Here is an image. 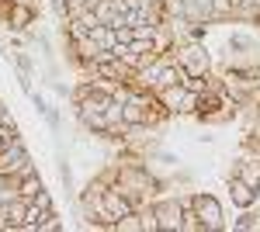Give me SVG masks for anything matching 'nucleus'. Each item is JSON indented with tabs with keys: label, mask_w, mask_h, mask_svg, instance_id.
<instances>
[{
	"label": "nucleus",
	"mask_w": 260,
	"mask_h": 232,
	"mask_svg": "<svg viewBox=\"0 0 260 232\" xmlns=\"http://www.w3.org/2000/svg\"><path fill=\"white\" fill-rule=\"evenodd\" d=\"M59 229H62V218H59V212H52V215H49V218H45V222L39 225V232H59Z\"/></svg>",
	"instance_id": "obj_19"
},
{
	"label": "nucleus",
	"mask_w": 260,
	"mask_h": 232,
	"mask_svg": "<svg viewBox=\"0 0 260 232\" xmlns=\"http://www.w3.org/2000/svg\"><path fill=\"white\" fill-rule=\"evenodd\" d=\"M101 201H104V222L111 225V232H115V222H118L121 215L136 212V205H132V201L118 191V184H111V187L104 191V197H101Z\"/></svg>",
	"instance_id": "obj_3"
},
{
	"label": "nucleus",
	"mask_w": 260,
	"mask_h": 232,
	"mask_svg": "<svg viewBox=\"0 0 260 232\" xmlns=\"http://www.w3.org/2000/svg\"><path fill=\"white\" fill-rule=\"evenodd\" d=\"M194 212L205 222V232H222L225 229V212H222V201L212 191H194Z\"/></svg>",
	"instance_id": "obj_1"
},
{
	"label": "nucleus",
	"mask_w": 260,
	"mask_h": 232,
	"mask_svg": "<svg viewBox=\"0 0 260 232\" xmlns=\"http://www.w3.org/2000/svg\"><path fill=\"white\" fill-rule=\"evenodd\" d=\"M225 49H229V56H257L260 42L250 31H233V35H225Z\"/></svg>",
	"instance_id": "obj_7"
},
{
	"label": "nucleus",
	"mask_w": 260,
	"mask_h": 232,
	"mask_svg": "<svg viewBox=\"0 0 260 232\" xmlns=\"http://www.w3.org/2000/svg\"><path fill=\"white\" fill-rule=\"evenodd\" d=\"M14 142H24V139H21L18 121H11V125H0V149H7V146H14Z\"/></svg>",
	"instance_id": "obj_14"
},
{
	"label": "nucleus",
	"mask_w": 260,
	"mask_h": 232,
	"mask_svg": "<svg viewBox=\"0 0 260 232\" xmlns=\"http://www.w3.org/2000/svg\"><path fill=\"white\" fill-rule=\"evenodd\" d=\"M153 212L160 218V232H180V225H184V208H180L177 194L174 197H153Z\"/></svg>",
	"instance_id": "obj_2"
},
{
	"label": "nucleus",
	"mask_w": 260,
	"mask_h": 232,
	"mask_svg": "<svg viewBox=\"0 0 260 232\" xmlns=\"http://www.w3.org/2000/svg\"><path fill=\"white\" fill-rule=\"evenodd\" d=\"M233 229H240V232H260V215H253L250 208H243V215L233 222Z\"/></svg>",
	"instance_id": "obj_13"
},
{
	"label": "nucleus",
	"mask_w": 260,
	"mask_h": 232,
	"mask_svg": "<svg viewBox=\"0 0 260 232\" xmlns=\"http://www.w3.org/2000/svg\"><path fill=\"white\" fill-rule=\"evenodd\" d=\"M90 39L98 42L101 49H115L118 45V31L111 24H98V28H90Z\"/></svg>",
	"instance_id": "obj_9"
},
{
	"label": "nucleus",
	"mask_w": 260,
	"mask_h": 232,
	"mask_svg": "<svg viewBox=\"0 0 260 232\" xmlns=\"http://www.w3.org/2000/svg\"><path fill=\"white\" fill-rule=\"evenodd\" d=\"M39 191H45V184H42V177H39V170H35V174H28L24 177V180H21V197H28V201H31V197H35V194Z\"/></svg>",
	"instance_id": "obj_11"
},
{
	"label": "nucleus",
	"mask_w": 260,
	"mask_h": 232,
	"mask_svg": "<svg viewBox=\"0 0 260 232\" xmlns=\"http://www.w3.org/2000/svg\"><path fill=\"white\" fill-rule=\"evenodd\" d=\"M180 232H205V222L198 218L194 208H191V212H184V225H180Z\"/></svg>",
	"instance_id": "obj_17"
},
{
	"label": "nucleus",
	"mask_w": 260,
	"mask_h": 232,
	"mask_svg": "<svg viewBox=\"0 0 260 232\" xmlns=\"http://www.w3.org/2000/svg\"><path fill=\"white\" fill-rule=\"evenodd\" d=\"M205 83H208V77H187V80H184V87H187L191 94H201V90H205Z\"/></svg>",
	"instance_id": "obj_20"
},
{
	"label": "nucleus",
	"mask_w": 260,
	"mask_h": 232,
	"mask_svg": "<svg viewBox=\"0 0 260 232\" xmlns=\"http://www.w3.org/2000/svg\"><path fill=\"white\" fill-rule=\"evenodd\" d=\"M146 121V104H139L136 97L125 101V125H142Z\"/></svg>",
	"instance_id": "obj_10"
},
{
	"label": "nucleus",
	"mask_w": 260,
	"mask_h": 232,
	"mask_svg": "<svg viewBox=\"0 0 260 232\" xmlns=\"http://www.w3.org/2000/svg\"><path fill=\"white\" fill-rule=\"evenodd\" d=\"M184 94H187V87H184V83H177V87H167V90H160L163 108H167L170 115H177V108H180V101H184Z\"/></svg>",
	"instance_id": "obj_8"
},
{
	"label": "nucleus",
	"mask_w": 260,
	"mask_h": 232,
	"mask_svg": "<svg viewBox=\"0 0 260 232\" xmlns=\"http://www.w3.org/2000/svg\"><path fill=\"white\" fill-rule=\"evenodd\" d=\"M31 201L39 205L42 212H56V201H52V194H49V191H39L35 197H31Z\"/></svg>",
	"instance_id": "obj_18"
},
{
	"label": "nucleus",
	"mask_w": 260,
	"mask_h": 232,
	"mask_svg": "<svg viewBox=\"0 0 260 232\" xmlns=\"http://www.w3.org/2000/svg\"><path fill=\"white\" fill-rule=\"evenodd\" d=\"M94 14H98L101 24H111L115 14H118V4H115V0H98V4H94Z\"/></svg>",
	"instance_id": "obj_12"
},
{
	"label": "nucleus",
	"mask_w": 260,
	"mask_h": 232,
	"mask_svg": "<svg viewBox=\"0 0 260 232\" xmlns=\"http://www.w3.org/2000/svg\"><path fill=\"white\" fill-rule=\"evenodd\" d=\"M115 232H142V218H139V212L121 215L118 222H115Z\"/></svg>",
	"instance_id": "obj_15"
},
{
	"label": "nucleus",
	"mask_w": 260,
	"mask_h": 232,
	"mask_svg": "<svg viewBox=\"0 0 260 232\" xmlns=\"http://www.w3.org/2000/svg\"><path fill=\"white\" fill-rule=\"evenodd\" d=\"M28 159H31V153H28L24 142H14V146L0 149V174H18L21 163H28Z\"/></svg>",
	"instance_id": "obj_5"
},
{
	"label": "nucleus",
	"mask_w": 260,
	"mask_h": 232,
	"mask_svg": "<svg viewBox=\"0 0 260 232\" xmlns=\"http://www.w3.org/2000/svg\"><path fill=\"white\" fill-rule=\"evenodd\" d=\"M139 218H142V232H160V218H156V212H153V201L139 208Z\"/></svg>",
	"instance_id": "obj_16"
},
{
	"label": "nucleus",
	"mask_w": 260,
	"mask_h": 232,
	"mask_svg": "<svg viewBox=\"0 0 260 232\" xmlns=\"http://www.w3.org/2000/svg\"><path fill=\"white\" fill-rule=\"evenodd\" d=\"M39 18H42V14L35 11V7H28V4H11V18H7V28L24 35V31H28V28H31V24H35Z\"/></svg>",
	"instance_id": "obj_6"
},
{
	"label": "nucleus",
	"mask_w": 260,
	"mask_h": 232,
	"mask_svg": "<svg viewBox=\"0 0 260 232\" xmlns=\"http://www.w3.org/2000/svg\"><path fill=\"white\" fill-rule=\"evenodd\" d=\"M225 187H229V197H233V205H236V208H253V205H257V197H260V194L253 191L240 174L229 177V180H225Z\"/></svg>",
	"instance_id": "obj_4"
}]
</instances>
